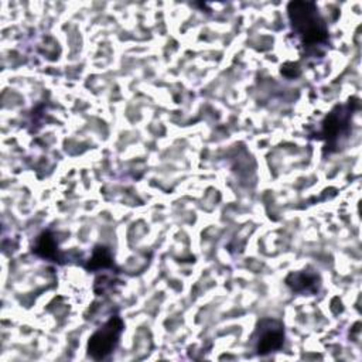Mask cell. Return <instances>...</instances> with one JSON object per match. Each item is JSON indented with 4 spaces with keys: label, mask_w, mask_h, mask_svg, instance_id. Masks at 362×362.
Listing matches in <instances>:
<instances>
[{
    "label": "cell",
    "mask_w": 362,
    "mask_h": 362,
    "mask_svg": "<svg viewBox=\"0 0 362 362\" xmlns=\"http://www.w3.org/2000/svg\"><path fill=\"white\" fill-rule=\"evenodd\" d=\"M287 16L293 31L305 48L328 44V27L314 1H290L287 4Z\"/></svg>",
    "instance_id": "1"
},
{
    "label": "cell",
    "mask_w": 362,
    "mask_h": 362,
    "mask_svg": "<svg viewBox=\"0 0 362 362\" xmlns=\"http://www.w3.org/2000/svg\"><path fill=\"white\" fill-rule=\"evenodd\" d=\"M124 324L119 315H112L99 329H96L88 341V355L95 361L106 359L117 346Z\"/></svg>",
    "instance_id": "2"
},
{
    "label": "cell",
    "mask_w": 362,
    "mask_h": 362,
    "mask_svg": "<svg viewBox=\"0 0 362 362\" xmlns=\"http://www.w3.org/2000/svg\"><path fill=\"white\" fill-rule=\"evenodd\" d=\"M255 349L259 355L279 351L284 344V325L276 318H262L253 334Z\"/></svg>",
    "instance_id": "3"
},
{
    "label": "cell",
    "mask_w": 362,
    "mask_h": 362,
    "mask_svg": "<svg viewBox=\"0 0 362 362\" xmlns=\"http://www.w3.org/2000/svg\"><path fill=\"white\" fill-rule=\"evenodd\" d=\"M354 102L349 100L346 106H337L332 112H329L321 123V139L327 140V147L334 148L338 144V139L348 133L349 117L354 112Z\"/></svg>",
    "instance_id": "4"
},
{
    "label": "cell",
    "mask_w": 362,
    "mask_h": 362,
    "mask_svg": "<svg viewBox=\"0 0 362 362\" xmlns=\"http://www.w3.org/2000/svg\"><path fill=\"white\" fill-rule=\"evenodd\" d=\"M286 284L294 291L300 294H315L320 288L321 279L315 272H291L286 277Z\"/></svg>",
    "instance_id": "5"
},
{
    "label": "cell",
    "mask_w": 362,
    "mask_h": 362,
    "mask_svg": "<svg viewBox=\"0 0 362 362\" xmlns=\"http://www.w3.org/2000/svg\"><path fill=\"white\" fill-rule=\"evenodd\" d=\"M33 252L42 259H48L52 262L61 260L59 250H58V242H57L54 233L49 230H44L42 233L38 235V238L34 242Z\"/></svg>",
    "instance_id": "6"
},
{
    "label": "cell",
    "mask_w": 362,
    "mask_h": 362,
    "mask_svg": "<svg viewBox=\"0 0 362 362\" xmlns=\"http://www.w3.org/2000/svg\"><path fill=\"white\" fill-rule=\"evenodd\" d=\"M113 267V256L107 246L98 245L95 246L92 256L86 263L88 270H100V269H110Z\"/></svg>",
    "instance_id": "7"
}]
</instances>
